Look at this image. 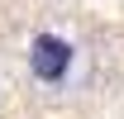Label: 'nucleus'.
Wrapping results in <instances>:
<instances>
[{
    "label": "nucleus",
    "mask_w": 124,
    "mask_h": 119,
    "mask_svg": "<svg viewBox=\"0 0 124 119\" xmlns=\"http://www.w3.org/2000/svg\"><path fill=\"white\" fill-rule=\"evenodd\" d=\"M72 67H77V48L67 43V38L38 33L29 43V72H33L38 86H62V81L72 76Z\"/></svg>",
    "instance_id": "nucleus-1"
}]
</instances>
